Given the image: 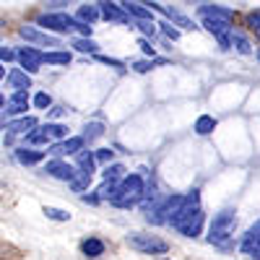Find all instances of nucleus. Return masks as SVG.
I'll return each instance as SVG.
<instances>
[{"label": "nucleus", "instance_id": "nucleus-35", "mask_svg": "<svg viewBox=\"0 0 260 260\" xmlns=\"http://www.w3.org/2000/svg\"><path fill=\"white\" fill-rule=\"evenodd\" d=\"M34 107H37V110H47V107H52V96L45 94V91H39L34 96Z\"/></svg>", "mask_w": 260, "mask_h": 260}, {"label": "nucleus", "instance_id": "nucleus-3", "mask_svg": "<svg viewBox=\"0 0 260 260\" xmlns=\"http://www.w3.org/2000/svg\"><path fill=\"white\" fill-rule=\"evenodd\" d=\"M146 198V187H143V177L141 175H127L120 185H117V192H115V198L110 201L112 206L117 208H130V206H136Z\"/></svg>", "mask_w": 260, "mask_h": 260}, {"label": "nucleus", "instance_id": "nucleus-10", "mask_svg": "<svg viewBox=\"0 0 260 260\" xmlns=\"http://www.w3.org/2000/svg\"><path fill=\"white\" fill-rule=\"evenodd\" d=\"M86 146V138L83 136H71V138H62L60 143H55L50 148L52 156H71V154H78V151H83Z\"/></svg>", "mask_w": 260, "mask_h": 260}, {"label": "nucleus", "instance_id": "nucleus-21", "mask_svg": "<svg viewBox=\"0 0 260 260\" xmlns=\"http://www.w3.org/2000/svg\"><path fill=\"white\" fill-rule=\"evenodd\" d=\"M198 13H201V16L226 18V21H232V24H234V11H229V8H219V6H201V8H198Z\"/></svg>", "mask_w": 260, "mask_h": 260}, {"label": "nucleus", "instance_id": "nucleus-4", "mask_svg": "<svg viewBox=\"0 0 260 260\" xmlns=\"http://www.w3.org/2000/svg\"><path fill=\"white\" fill-rule=\"evenodd\" d=\"M127 245L138 252H143V255H164L169 250V245L156 234H130Z\"/></svg>", "mask_w": 260, "mask_h": 260}, {"label": "nucleus", "instance_id": "nucleus-44", "mask_svg": "<svg viewBox=\"0 0 260 260\" xmlns=\"http://www.w3.org/2000/svg\"><path fill=\"white\" fill-rule=\"evenodd\" d=\"M0 107H6V99H3V94H0Z\"/></svg>", "mask_w": 260, "mask_h": 260}, {"label": "nucleus", "instance_id": "nucleus-22", "mask_svg": "<svg viewBox=\"0 0 260 260\" xmlns=\"http://www.w3.org/2000/svg\"><path fill=\"white\" fill-rule=\"evenodd\" d=\"M99 16H102V13H99V6H78V16H76V18L91 26Z\"/></svg>", "mask_w": 260, "mask_h": 260}, {"label": "nucleus", "instance_id": "nucleus-11", "mask_svg": "<svg viewBox=\"0 0 260 260\" xmlns=\"http://www.w3.org/2000/svg\"><path fill=\"white\" fill-rule=\"evenodd\" d=\"M26 110H29V91H16L6 102V115H11V117H24Z\"/></svg>", "mask_w": 260, "mask_h": 260}, {"label": "nucleus", "instance_id": "nucleus-30", "mask_svg": "<svg viewBox=\"0 0 260 260\" xmlns=\"http://www.w3.org/2000/svg\"><path fill=\"white\" fill-rule=\"evenodd\" d=\"M45 216H47V219H52V221H68V219H71V213H68V211H62V208H52V206H47V208H45Z\"/></svg>", "mask_w": 260, "mask_h": 260}, {"label": "nucleus", "instance_id": "nucleus-24", "mask_svg": "<svg viewBox=\"0 0 260 260\" xmlns=\"http://www.w3.org/2000/svg\"><path fill=\"white\" fill-rule=\"evenodd\" d=\"M73 47L78 50V52H83V55H96L99 52V45L91 39V37H83V39H76L73 42Z\"/></svg>", "mask_w": 260, "mask_h": 260}, {"label": "nucleus", "instance_id": "nucleus-42", "mask_svg": "<svg viewBox=\"0 0 260 260\" xmlns=\"http://www.w3.org/2000/svg\"><path fill=\"white\" fill-rule=\"evenodd\" d=\"M0 78H6V68H3V65H0Z\"/></svg>", "mask_w": 260, "mask_h": 260}, {"label": "nucleus", "instance_id": "nucleus-41", "mask_svg": "<svg viewBox=\"0 0 260 260\" xmlns=\"http://www.w3.org/2000/svg\"><path fill=\"white\" fill-rule=\"evenodd\" d=\"M250 257H252V260H260V242L255 245V250H252V255H250Z\"/></svg>", "mask_w": 260, "mask_h": 260}, {"label": "nucleus", "instance_id": "nucleus-25", "mask_svg": "<svg viewBox=\"0 0 260 260\" xmlns=\"http://www.w3.org/2000/svg\"><path fill=\"white\" fill-rule=\"evenodd\" d=\"M45 62L47 65H71V52H62V50L45 52Z\"/></svg>", "mask_w": 260, "mask_h": 260}, {"label": "nucleus", "instance_id": "nucleus-19", "mask_svg": "<svg viewBox=\"0 0 260 260\" xmlns=\"http://www.w3.org/2000/svg\"><path fill=\"white\" fill-rule=\"evenodd\" d=\"M16 159H18V164H24V167H34V164H39L42 159H45V151L18 148V151H16Z\"/></svg>", "mask_w": 260, "mask_h": 260}, {"label": "nucleus", "instance_id": "nucleus-33", "mask_svg": "<svg viewBox=\"0 0 260 260\" xmlns=\"http://www.w3.org/2000/svg\"><path fill=\"white\" fill-rule=\"evenodd\" d=\"M161 31H164V37L167 39H172V42H177L180 39V29H175V24H172V21H161Z\"/></svg>", "mask_w": 260, "mask_h": 260}, {"label": "nucleus", "instance_id": "nucleus-17", "mask_svg": "<svg viewBox=\"0 0 260 260\" xmlns=\"http://www.w3.org/2000/svg\"><path fill=\"white\" fill-rule=\"evenodd\" d=\"M34 127H37V117H31V115L29 117L24 115V117H18V120H13V122L6 125V130H8L11 136H21V133L29 136V130H34Z\"/></svg>", "mask_w": 260, "mask_h": 260}, {"label": "nucleus", "instance_id": "nucleus-36", "mask_svg": "<svg viewBox=\"0 0 260 260\" xmlns=\"http://www.w3.org/2000/svg\"><path fill=\"white\" fill-rule=\"evenodd\" d=\"M148 39H154V34H156V24H154V21H138V24H136Z\"/></svg>", "mask_w": 260, "mask_h": 260}, {"label": "nucleus", "instance_id": "nucleus-2", "mask_svg": "<svg viewBox=\"0 0 260 260\" xmlns=\"http://www.w3.org/2000/svg\"><path fill=\"white\" fill-rule=\"evenodd\" d=\"M237 229V216L232 208H224L213 216V221L208 226V242L216 245V247H226L229 240H232V234Z\"/></svg>", "mask_w": 260, "mask_h": 260}, {"label": "nucleus", "instance_id": "nucleus-7", "mask_svg": "<svg viewBox=\"0 0 260 260\" xmlns=\"http://www.w3.org/2000/svg\"><path fill=\"white\" fill-rule=\"evenodd\" d=\"M16 60L21 62V68H24L26 73H37L42 65H45V52H39L34 47H21L16 52Z\"/></svg>", "mask_w": 260, "mask_h": 260}, {"label": "nucleus", "instance_id": "nucleus-16", "mask_svg": "<svg viewBox=\"0 0 260 260\" xmlns=\"http://www.w3.org/2000/svg\"><path fill=\"white\" fill-rule=\"evenodd\" d=\"M78 172L86 177H94V172H96V156H94V151H78Z\"/></svg>", "mask_w": 260, "mask_h": 260}, {"label": "nucleus", "instance_id": "nucleus-18", "mask_svg": "<svg viewBox=\"0 0 260 260\" xmlns=\"http://www.w3.org/2000/svg\"><path fill=\"white\" fill-rule=\"evenodd\" d=\"M81 252L86 257H102L104 255V242L99 240V237H86V240L81 242Z\"/></svg>", "mask_w": 260, "mask_h": 260}, {"label": "nucleus", "instance_id": "nucleus-34", "mask_svg": "<svg viewBox=\"0 0 260 260\" xmlns=\"http://www.w3.org/2000/svg\"><path fill=\"white\" fill-rule=\"evenodd\" d=\"M154 65H164V60H138V62H133V71L146 73V71L154 68Z\"/></svg>", "mask_w": 260, "mask_h": 260}, {"label": "nucleus", "instance_id": "nucleus-40", "mask_svg": "<svg viewBox=\"0 0 260 260\" xmlns=\"http://www.w3.org/2000/svg\"><path fill=\"white\" fill-rule=\"evenodd\" d=\"M65 112H68L65 107H52V110H50V117H62Z\"/></svg>", "mask_w": 260, "mask_h": 260}, {"label": "nucleus", "instance_id": "nucleus-15", "mask_svg": "<svg viewBox=\"0 0 260 260\" xmlns=\"http://www.w3.org/2000/svg\"><path fill=\"white\" fill-rule=\"evenodd\" d=\"M260 242V219L245 232V237H242V242H240V250L245 252V255H252V250H255V245Z\"/></svg>", "mask_w": 260, "mask_h": 260}, {"label": "nucleus", "instance_id": "nucleus-27", "mask_svg": "<svg viewBox=\"0 0 260 260\" xmlns=\"http://www.w3.org/2000/svg\"><path fill=\"white\" fill-rule=\"evenodd\" d=\"M232 47L240 52V55H252V45H250L245 37H240V34H234V37H232Z\"/></svg>", "mask_w": 260, "mask_h": 260}, {"label": "nucleus", "instance_id": "nucleus-12", "mask_svg": "<svg viewBox=\"0 0 260 260\" xmlns=\"http://www.w3.org/2000/svg\"><path fill=\"white\" fill-rule=\"evenodd\" d=\"M122 8L130 13V18H136V21H154V11H151L146 3H138V0H122Z\"/></svg>", "mask_w": 260, "mask_h": 260}, {"label": "nucleus", "instance_id": "nucleus-20", "mask_svg": "<svg viewBox=\"0 0 260 260\" xmlns=\"http://www.w3.org/2000/svg\"><path fill=\"white\" fill-rule=\"evenodd\" d=\"M216 125H219V122H216L213 115H201L198 120H195V133H198V136H208V133L216 130Z\"/></svg>", "mask_w": 260, "mask_h": 260}, {"label": "nucleus", "instance_id": "nucleus-37", "mask_svg": "<svg viewBox=\"0 0 260 260\" xmlns=\"http://www.w3.org/2000/svg\"><path fill=\"white\" fill-rule=\"evenodd\" d=\"M96 60H99V62H104V65H110V68H117V71H125V65H122L120 60H115V57H107V55H96Z\"/></svg>", "mask_w": 260, "mask_h": 260}, {"label": "nucleus", "instance_id": "nucleus-29", "mask_svg": "<svg viewBox=\"0 0 260 260\" xmlns=\"http://www.w3.org/2000/svg\"><path fill=\"white\" fill-rule=\"evenodd\" d=\"M102 133H104V127H102L99 122H91V125H86V127H83V138H86V143L96 141Z\"/></svg>", "mask_w": 260, "mask_h": 260}, {"label": "nucleus", "instance_id": "nucleus-46", "mask_svg": "<svg viewBox=\"0 0 260 260\" xmlns=\"http://www.w3.org/2000/svg\"><path fill=\"white\" fill-rule=\"evenodd\" d=\"M0 26H3V21H0Z\"/></svg>", "mask_w": 260, "mask_h": 260}, {"label": "nucleus", "instance_id": "nucleus-9", "mask_svg": "<svg viewBox=\"0 0 260 260\" xmlns=\"http://www.w3.org/2000/svg\"><path fill=\"white\" fill-rule=\"evenodd\" d=\"M45 172L47 175H52L55 180H62V182H73L78 177V167H71L68 161H62V159H52L45 164Z\"/></svg>", "mask_w": 260, "mask_h": 260}, {"label": "nucleus", "instance_id": "nucleus-39", "mask_svg": "<svg viewBox=\"0 0 260 260\" xmlns=\"http://www.w3.org/2000/svg\"><path fill=\"white\" fill-rule=\"evenodd\" d=\"M16 57V52L11 47H0V62H11Z\"/></svg>", "mask_w": 260, "mask_h": 260}, {"label": "nucleus", "instance_id": "nucleus-38", "mask_svg": "<svg viewBox=\"0 0 260 260\" xmlns=\"http://www.w3.org/2000/svg\"><path fill=\"white\" fill-rule=\"evenodd\" d=\"M138 47H141V52H143V55H148L151 60H154L156 50H154V45H151V39H141V42H138Z\"/></svg>", "mask_w": 260, "mask_h": 260}, {"label": "nucleus", "instance_id": "nucleus-14", "mask_svg": "<svg viewBox=\"0 0 260 260\" xmlns=\"http://www.w3.org/2000/svg\"><path fill=\"white\" fill-rule=\"evenodd\" d=\"M8 86L16 91H26V89H31V76L24 68H13L8 73Z\"/></svg>", "mask_w": 260, "mask_h": 260}, {"label": "nucleus", "instance_id": "nucleus-5", "mask_svg": "<svg viewBox=\"0 0 260 260\" xmlns=\"http://www.w3.org/2000/svg\"><path fill=\"white\" fill-rule=\"evenodd\" d=\"M201 24H203V29H206L208 34L216 37V42L221 45V50H232V37H229V31H232V21H226V18H216V16H201Z\"/></svg>", "mask_w": 260, "mask_h": 260}, {"label": "nucleus", "instance_id": "nucleus-1", "mask_svg": "<svg viewBox=\"0 0 260 260\" xmlns=\"http://www.w3.org/2000/svg\"><path fill=\"white\" fill-rule=\"evenodd\" d=\"M37 24L47 31H55V34H71V31H78L83 37H91V26L83 24L78 18H71L68 13H42L37 18Z\"/></svg>", "mask_w": 260, "mask_h": 260}, {"label": "nucleus", "instance_id": "nucleus-8", "mask_svg": "<svg viewBox=\"0 0 260 260\" xmlns=\"http://www.w3.org/2000/svg\"><path fill=\"white\" fill-rule=\"evenodd\" d=\"M18 34L24 37L26 42H31V45H42V47H60V39L52 37L50 31H39L37 26H21Z\"/></svg>", "mask_w": 260, "mask_h": 260}, {"label": "nucleus", "instance_id": "nucleus-13", "mask_svg": "<svg viewBox=\"0 0 260 260\" xmlns=\"http://www.w3.org/2000/svg\"><path fill=\"white\" fill-rule=\"evenodd\" d=\"M203 219H206V216H203V208H198V211H195L192 216H190V219L177 229L180 234H185V237H198L201 234V229H203Z\"/></svg>", "mask_w": 260, "mask_h": 260}, {"label": "nucleus", "instance_id": "nucleus-23", "mask_svg": "<svg viewBox=\"0 0 260 260\" xmlns=\"http://www.w3.org/2000/svg\"><path fill=\"white\" fill-rule=\"evenodd\" d=\"M127 175H125V167L122 164H107L104 167V180H110V182H122Z\"/></svg>", "mask_w": 260, "mask_h": 260}, {"label": "nucleus", "instance_id": "nucleus-32", "mask_svg": "<svg viewBox=\"0 0 260 260\" xmlns=\"http://www.w3.org/2000/svg\"><path fill=\"white\" fill-rule=\"evenodd\" d=\"M47 133L52 138H68V127L60 125V122H47Z\"/></svg>", "mask_w": 260, "mask_h": 260}, {"label": "nucleus", "instance_id": "nucleus-6", "mask_svg": "<svg viewBox=\"0 0 260 260\" xmlns=\"http://www.w3.org/2000/svg\"><path fill=\"white\" fill-rule=\"evenodd\" d=\"M99 13H102V18L104 21H110V24H130V13L122 8V6H117V3H112V0H99Z\"/></svg>", "mask_w": 260, "mask_h": 260}, {"label": "nucleus", "instance_id": "nucleus-31", "mask_svg": "<svg viewBox=\"0 0 260 260\" xmlns=\"http://www.w3.org/2000/svg\"><path fill=\"white\" fill-rule=\"evenodd\" d=\"M94 156H96V164H112L115 151H112V148H96Z\"/></svg>", "mask_w": 260, "mask_h": 260}, {"label": "nucleus", "instance_id": "nucleus-28", "mask_svg": "<svg viewBox=\"0 0 260 260\" xmlns=\"http://www.w3.org/2000/svg\"><path fill=\"white\" fill-rule=\"evenodd\" d=\"M245 24H247V29L260 39V11H250L247 18H245Z\"/></svg>", "mask_w": 260, "mask_h": 260}, {"label": "nucleus", "instance_id": "nucleus-43", "mask_svg": "<svg viewBox=\"0 0 260 260\" xmlns=\"http://www.w3.org/2000/svg\"><path fill=\"white\" fill-rule=\"evenodd\" d=\"M6 125H8V122H6V120H3V117H0V130H3V127H6Z\"/></svg>", "mask_w": 260, "mask_h": 260}, {"label": "nucleus", "instance_id": "nucleus-45", "mask_svg": "<svg viewBox=\"0 0 260 260\" xmlns=\"http://www.w3.org/2000/svg\"><path fill=\"white\" fill-rule=\"evenodd\" d=\"M257 60H260V52H257Z\"/></svg>", "mask_w": 260, "mask_h": 260}, {"label": "nucleus", "instance_id": "nucleus-26", "mask_svg": "<svg viewBox=\"0 0 260 260\" xmlns=\"http://www.w3.org/2000/svg\"><path fill=\"white\" fill-rule=\"evenodd\" d=\"M50 133H47V125L45 127H34L31 133L26 136V143H31V146H39V143H50Z\"/></svg>", "mask_w": 260, "mask_h": 260}]
</instances>
